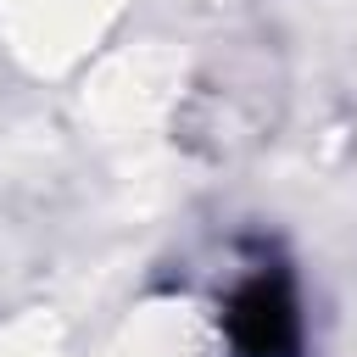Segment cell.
Masks as SVG:
<instances>
[{"label":"cell","mask_w":357,"mask_h":357,"mask_svg":"<svg viewBox=\"0 0 357 357\" xmlns=\"http://www.w3.org/2000/svg\"><path fill=\"white\" fill-rule=\"evenodd\" d=\"M229 335L245 357H290L296 351V296L284 273H257L229 301Z\"/></svg>","instance_id":"6da1fadb"}]
</instances>
